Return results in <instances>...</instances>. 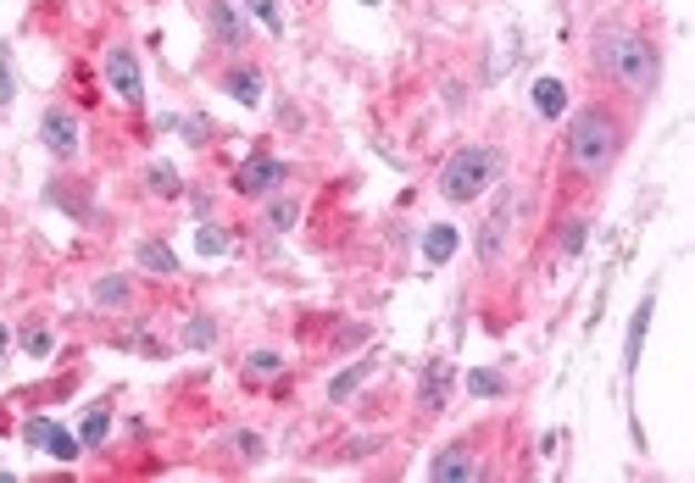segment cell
<instances>
[{
	"label": "cell",
	"mask_w": 695,
	"mask_h": 483,
	"mask_svg": "<svg viewBox=\"0 0 695 483\" xmlns=\"http://www.w3.org/2000/svg\"><path fill=\"white\" fill-rule=\"evenodd\" d=\"M623 145H628V123H623V112H617V106L590 101V106H579V112L568 117L562 156H568V173H573V178L601 184V178L617 167Z\"/></svg>",
	"instance_id": "cell-1"
},
{
	"label": "cell",
	"mask_w": 695,
	"mask_h": 483,
	"mask_svg": "<svg viewBox=\"0 0 695 483\" xmlns=\"http://www.w3.org/2000/svg\"><path fill=\"white\" fill-rule=\"evenodd\" d=\"M595 73L612 79L628 101H651L662 84V56L645 34H623V29H601L595 34Z\"/></svg>",
	"instance_id": "cell-2"
},
{
	"label": "cell",
	"mask_w": 695,
	"mask_h": 483,
	"mask_svg": "<svg viewBox=\"0 0 695 483\" xmlns=\"http://www.w3.org/2000/svg\"><path fill=\"white\" fill-rule=\"evenodd\" d=\"M495 178H501V151H490V145H462V151L440 167V195H446L451 206H468V201H479Z\"/></svg>",
	"instance_id": "cell-3"
},
{
	"label": "cell",
	"mask_w": 695,
	"mask_h": 483,
	"mask_svg": "<svg viewBox=\"0 0 695 483\" xmlns=\"http://www.w3.org/2000/svg\"><path fill=\"white\" fill-rule=\"evenodd\" d=\"M512 212H518V201H512V189H507V195L490 206V217H484V228H479V239H473V250H479L484 267H501L507 239H512Z\"/></svg>",
	"instance_id": "cell-4"
},
{
	"label": "cell",
	"mask_w": 695,
	"mask_h": 483,
	"mask_svg": "<svg viewBox=\"0 0 695 483\" xmlns=\"http://www.w3.org/2000/svg\"><path fill=\"white\" fill-rule=\"evenodd\" d=\"M40 140H45V151H51L57 162H73L79 145H84V129H79L73 106H51V112L40 117Z\"/></svg>",
	"instance_id": "cell-5"
},
{
	"label": "cell",
	"mask_w": 695,
	"mask_h": 483,
	"mask_svg": "<svg viewBox=\"0 0 695 483\" xmlns=\"http://www.w3.org/2000/svg\"><path fill=\"white\" fill-rule=\"evenodd\" d=\"M284 178H289V167H284L278 156H251V162H239V173H234V195L262 201V195H273Z\"/></svg>",
	"instance_id": "cell-6"
},
{
	"label": "cell",
	"mask_w": 695,
	"mask_h": 483,
	"mask_svg": "<svg viewBox=\"0 0 695 483\" xmlns=\"http://www.w3.org/2000/svg\"><path fill=\"white\" fill-rule=\"evenodd\" d=\"M106 84L117 90V101H123V106H140V101H145V84H140V56H134L129 45H112V51H106Z\"/></svg>",
	"instance_id": "cell-7"
},
{
	"label": "cell",
	"mask_w": 695,
	"mask_h": 483,
	"mask_svg": "<svg viewBox=\"0 0 695 483\" xmlns=\"http://www.w3.org/2000/svg\"><path fill=\"white\" fill-rule=\"evenodd\" d=\"M484 466H479V450H473V439H457V444H446L435 461H429V477L435 483H468V477H479Z\"/></svg>",
	"instance_id": "cell-8"
},
{
	"label": "cell",
	"mask_w": 695,
	"mask_h": 483,
	"mask_svg": "<svg viewBox=\"0 0 695 483\" xmlns=\"http://www.w3.org/2000/svg\"><path fill=\"white\" fill-rule=\"evenodd\" d=\"M206 29L223 51H245V40H251V23L234 0H206Z\"/></svg>",
	"instance_id": "cell-9"
},
{
	"label": "cell",
	"mask_w": 695,
	"mask_h": 483,
	"mask_svg": "<svg viewBox=\"0 0 695 483\" xmlns=\"http://www.w3.org/2000/svg\"><path fill=\"white\" fill-rule=\"evenodd\" d=\"M217 84H223L228 101H239V106H262V68H251V62H228Z\"/></svg>",
	"instance_id": "cell-10"
},
{
	"label": "cell",
	"mask_w": 695,
	"mask_h": 483,
	"mask_svg": "<svg viewBox=\"0 0 695 483\" xmlns=\"http://www.w3.org/2000/svg\"><path fill=\"white\" fill-rule=\"evenodd\" d=\"M23 433H29V444H45V450H51L57 461H79V455H84V444H79V439H73L68 428L45 422V417H34V422H29Z\"/></svg>",
	"instance_id": "cell-11"
},
{
	"label": "cell",
	"mask_w": 695,
	"mask_h": 483,
	"mask_svg": "<svg viewBox=\"0 0 695 483\" xmlns=\"http://www.w3.org/2000/svg\"><path fill=\"white\" fill-rule=\"evenodd\" d=\"M651 311H656V300L645 295V300H640V311H634V322H628V350H623V367H628V372L640 367V350H645V328H651Z\"/></svg>",
	"instance_id": "cell-12"
},
{
	"label": "cell",
	"mask_w": 695,
	"mask_h": 483,
	"mask_svg": "<svg viewBox=\"0 0 695 483\" xmlns=\"http://www.w3.org/2000/svg\"><path fill=\"white\" fill-rule=\"evenodd\" d=\"M295 223H300V201L273 189V201H267V228H273V234H289Z\"/></svg>",
	"instance_id": "cell-13"
},
{
	"label": "cell",
	"mask_w": 695,
	"mask_h": 483,
	"mask_svg": "<svg viewBox=\"0 0 695 483\" xmlns=\"http://www.w3.org/2000/svg\"><path fill=\"white\" fill-rule=\"evenodd\" d=\"M140 267L156 273V278H173V273H178V256H173L162 239H145V245H140Z\"/></svg>",
	"instance_id": "cell-14"
},
{
	"label": "cell",
	"mask_w": 695,
	"mask_h": 483,
	"mask_svg": "<svg viewBox=\"0 0 695 483\" xmlns=\"http://www.w3.org/2000/svg\"><path fill=\"white\" fill-rule=\"evenodd\" d=\"M446 389H451V367H446V361H429V372H423V411H440V405H446Z\"/></svg>",
	"instance_id": "cell-15"
},
{
	"label": "cell",
	"mask_w": 695,
	"mask_h": 483,
	"mask_svg": "<svg viewBox=\"0 0 695 483\" xmlns=\"http://www.w3.org/2000/svg\"><path fill=\"white\" fill-rule=\"evenodd\" d=\"M562 106H568V90H562L556 79H540V84H534V112H540V117H562Z\"/></svg>",
	"instance_id": "cell-16"
},
{
	"label": "cell",
	"mask_w": 695,
	"mask_h": 483,
	"mask_svg": "<svg viewBox=\"0 0 695 483\" xmlns=\"http://www.w3.org/2000/svg\"><path fill=\"white\" fill-rule=\"evenodd\" d=\"M423 256H429L435 267H440V261H451V256H457V228H446V223H440V228H429V234H423Z\"/></svg>",
	"instance_id": "cell-17"
},
{
	"label": "cell",
	"mask_w": 695,
	"mask_h": 483,
	"mask_svg": "<svg viewBox=\"0 0 695 483\" xmlns=\"http://www.w3.org/2000/svg\"><path fill=\"white\" fill-rule=\"evenodd\" d=\"M145 184H151V195H162V201H178V195H184V184H178V173H173L167 162H156V167L145 173Z\"/></svg>",
	"instance_id": "cell-18"
},
{
	"label": "cell",
	"mask_w": 695,
	"mask_h": 483,
	"mask_svg": "<svg viewBox=\"0 0 695 483\" xmlns=\"http://www.w3.org/2000/svg\"><path fill=\"white\" fill-rule=\"evenodd\" d=\"M245 12H251L267 34H284V12H278V0H245Z\"/></svg>",
	"instance_id": "cell-19"
},
{
	"label": "cell",
	"mask_w": 695,
	"mask_h": 483,
	"mask_svg": "<svg viewBox=\"0 0 695 483\" xmlns=\"http://www.w3.org/2000/svg\"><path fill=\"white\" fill-rule=\"evenodd\" d=\"M184 345H195V350L217 345V322H212V317H190V322H184Z\"/></svg>",
	"instance_id": "cell-20"
},
{
	"label": "cell",
	"mask_w": 695,
	"mask_h": 483,
	"mask_svg": "<svg viewBox=\"0 0 695 483\" xmlns=\"http://www.w3.org/2000/svg\"><path fill=\"white\" fill-rule=\"evenodd\" d=\"M468 389H473L479 400H501V394H507V378H501V372H468Z\"/></svg>",
	"instance_id": "cell-21"
},
{
	"label": "cell",
	"mask_w": 695,
	"mask_h": 483,
	"mask_svg": "<svg viewBox=\"0 0 695 483\" xmlns=\"http://www.w3.org/2000/svg\"><path fill=\"white\" fill-rule=\"evenodd\" d=\"M95 300H101V306H129V278H101V284H95Z\"/></svg>",
	"instance_id": "cell-22"
},
{
	"label": "cell",
	"mask_w": 695,
	"mask_h": 483,
	"mask_svg": "<svg viewBox=\"0 0 695 483\" xmlns=\"http://www.w3.org/2000/svg\"><path fill=\"white\" fill-rule=\"evenodd\" d=\"M362 378H368V361H357V367H351V372H339V378H334V383H328V400H345V394H351V389H357V383H362Z\"/></svg>",
	"instance_id": "cell-23"
},
{
	"label": "cell",
	"mask_w": 695,
	"mask_h": 483,
	"mask_svg": "<svg viewBox=\"0 0 695 483\" xmlns=\"http://www.w3.org/2000/svg\"><path fill=\"white\" fill-rule=\"evenodd\" d=\"M278 367H284V361H278V356H273V350H256V356H251V361H245V378H273V372H278Z\"/></svg>",
	"instance_id": "cell-24"
},
{
	"label": "cell",
	"mask_w": 695,
	"mask_h": 483,
	"mask_svg": "<svg viewBox=\"0 0 695 483\" xmlns=\"http://www.w3.org/2000/svg\"><path fill=\"white\" fill-rule=\"evenodd\" d=\"M106 428H112V417H106V411H90V422H84V439H79V444H84V450H95V444L106 439Z\"/></svg>",
	"instance_id": "cell-25"
},
{
	"label": "cell",
	"mask_w": 695,
	"mask_h": 483,
	"mask_svg": "<svg viewBox=\"0 0 695 483\" xmlns=\"http://www.w3.org/2000/svg\"><path fill=\"white\" fill-rule=\"evenodd\" d=\"M18 95V79H12V62H7V51H0V106H7Z\"/></svg>",
	"instance_id": "cell-26"
},
{
	"label": "cell",
	"mask_w": 695,
	"mask_h": 483,
	"mask_svg": "<svg viewBox=\"0 0 695 483\" xmlns=\"http://www.w3.org/2000/svg\"><path fill=\"white\" fill-rule=\"evenodd\" d=\"M234 450H239L245 461H262V439H256V433H234Z\"/></svg>",
	"instance_id": "cell-27"
},
{
	"label": "cell",
	"mask_w": 695,
	"mask_h": 483,
	"mask_svg": "<svg viewBox=\"0 0 695 483\" xmlns=\"http://www.w3.org/2000/svg\"><path fill=\"white\" fill-rule=\"evenodd\" d=\"M195 245H201V256H217V250H223V234H217V228H201Z\"/></svg>",
	"instance_id": "cell-28"
},
{
	"label": "cell",
	"mask_w": 695,
	"mask_h": 483,
	"mask_svg": "<svg viewBox=\"0 0 695 483\" xmlns=\"http://www.w3.org/2000/svg\"><path fill=\"white\" fill-rule=\"evenodd\" d=\"M584 245V223H568V234H562V256H573Z\"/></svg>",
	"instance_id": "cell-29"
},
{
	"label": "cell",
	"mask_w": 695,
	"mask_h": 483,
	"mask_svg": "<svg viewBox=\"0 0 695 483\" xmlns=\"http://www.w3.org/2000/svg\"><path fill=\"white\" fill-rule=\"evenodd\" d=\"M0 356H7V328H0Z\"/></svg>",
	"instance_id": "cell-30"
},
{
	"label": "cell",
	"mask_w": 695,
	"mask_h": 483,
	"mask_svg": "<svg viewBox=\"0 0 695 483\" xmlns=\"http://www.w3.org/2000/svg\"><path fill=\"white\" fill-rule=\"evenodd\" d=\"M362 7H379V0H362Z\"/></svg>",
	"instance_id": "cell-31"
}]
</instances>
